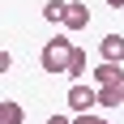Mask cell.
I'll return each mask as SVG.
<instances>
[{
    "label": "cell",
    "instance_id": "6da1fadb",
    "mask_svg": "<svg viewBox=\"0 0 124 124\" xmlns=\"http://www.w3.org/2000/svg\"><path fill=\"white\" fill-rule=\"evenodd\" d=\"M73 47H77V43H69V34H51L47 43H43V51H39V64H43V73H51V77L69 73Z\"/></svg>",
    "mask_w": 124,
    "mask_h": 124
},
{
    "label": "cell",
    "instance_id": "7a4b0ae2",
    "mask_svg": "<svg viewBox=\"0 0 124 124\" xmlns=\"http://www.w3.org/2000/svg\"><path fill=\"white\" fill-rule=\"evenodd\" d=\"M94 107H99V90L94 86H86V81H73V86H69V111H94Z\"/></svg>",
    "mask_w": 124,
    "mask_h": 124
},
{
    "label": "cell",
    "instance_id": "3957f363",
    "mask_svg": "<svg viewBox=\"0 0 124 124\" xmlns=\"http://www.w3.org/2000/svg\"><path fill=\"white\" fill-rule=\"evenodd\" d=\"M90 81H94V86H124V69L116 60H103L99 69L90 73Z\"/></svg>",
    "mask_w": 124,
    "mask_h": 124
},
{
    "label": "cell",
    "instance_id": "277c9868",
    "mask_svg": "<svg viewBox=\"0 0 124 124\" xmlns=\"http://www.w3.org/2000/svg\"><path fill=\"white\" fill-rule=\"evenodd\" d=\"M90 26V9L81 0H69V13H64V30H86Z\"/></svg>",
    "mask_w": 124,
    "mask_h": 124
},
{
    "label": "cell",
    "instance_id": "5b68a950",
    "mask_svg": "<svg viewBox=\"0 0 124 124\" xmlns=\"http://www.w3.org/2000/svg\"><path fill=\"white\" fill-rule=\"evenodd\" d=\"M99 51H103V60H116V64H124V34H107L99 43Z\"/></svg>",
    "mask_w": 124,
    "mask_h": 124
},
{
    "label": "cell",
    "instance_id": "8992f818",
    "mask_svg": "<svg viewBox=\"0 0 124 124\" xmlns=\"http://www.w3.org/2000/svg\"><path fill=\"white\" fill-rule=\"evenodd\" d=\"M120 103H124V90L120 86H99V107L103 111H116Z\"/></svg>",
    "mask_w": 124,
    "mask_h": 124
},
{
    "label": "cell",
    "instance_id": "52a82bcc",
    "mask_svg": "<svg viewBox=\"0 0 124 124\" xmlns=\"http://www.w3.org/2000/svg\"><path fill=\"white\" fill-rule=\"evenodd\" d=\"M22 120H26V107H22V103H13V99L0 103V124H22Z\"/></svg>",
    "mask_w": 124,
    "mask_h": 124
},
{
    "label": "cell",
    "instance_id": "ba28073f",
    "mask_svg": "<svg viewBox=\"0 0 124 124\" xmlns=\"http://www.w3.org/2000/svg\"><path fill=\"white\" fill-rule=\"evenodd\" d=\"M64 13H69V0H47V4H43V17H47V22L64 26Z\"/></svg>",
    "mask_w": 124,
    "mask_h": 124
},
{
    "label": "cell",
    "instance_id": "9c48e42d",
    "mask_svg": "<svg viewBox=\"0 0 124 124\" xmlns=\"http://www.w3.org/2000/svg\"><path fill=\"white\" fill-rule=\"evenodd\" d=\"M69 77H77V81L86 77V51H81V47H73V60H69Z\"/></svg>",
    "mask_w": 124,
    "mask_h": 124
},
{
    "label": "cell",
    "instance_id": "30bf717a",
    "mask_svg": "<svg viewBox=\"0 0 124 124\" xmlns=\"http://www.w3.org/2000/svg\"><path fill=\"white\" fill-rule=\"evenodd\" d=\"M73 124H111L107 116H94V111H81V116H73Z\"/></svg>",
    "mask_w": 124,
    "mask_h": 124
},
{
    "label": "cell",
    "instance_id": "8fae6325",
    "mask_svg": "<svg viewBox=\"0 0 124 124\" xmlns=\"http://www.w3.org/2000/svg\"><path fill=\"white\" fill-rule=\"evenodd\" d=\"M47 124H73V120H69V116H51Z\"/></svg>",
    "mask_w": 124,
    "mask_h": 124
},
{
    "label": "cell",
    "instance_id": "7c38bea8",
    "mask_svg": "<svg viewBox=\"0 0 124 124\" xmlns=\"http://www.w3.org/2000/svg\"><path fill=\"white\" fill-rule=\"evenodd\" d=\"M107 4H111V9H124V0H107Z\"/></svg>",
    "mask_w": 124,
    "mask_h": 124
},
{
    "label": "cell",
    "instance_id": "4fadbf2b",
    "mask_svg": "<svg viewBox=\"0 0 124 124\" xmlns=\"http://www.w3.org/2000/svg\"><path fill=\"white\" fill-rule=\"evenodd\" d=\"M120 90H124V86H120Z\"/></svg>",
    "mask_w": 124,
    "mask_h": 124
}]
</instances>
